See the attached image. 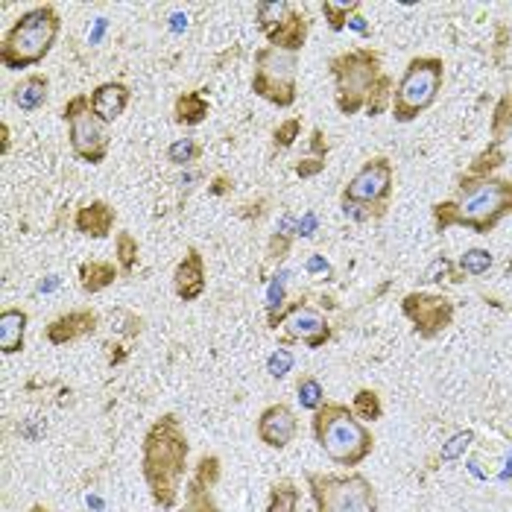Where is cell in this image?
<instances>
[{
    "instance_id": "5b68a950",
    "label": "cell",
    "mask_w": 512,
    "mask_h": 512,
    "mask_svg": "<svg viewBox=\"0 0 512 512\" xmlns=\"http://www.w3.org/2000/svg\"><path fill=\"white\" fill-rule=\"evenodd\" d=\"M62 30V18L56 12V6L44 3L33 6L30 12H24L12 30L3 36L0 44V62L6 71H21V68H33L44 62V56L53 50V44L59 39Z\"/></svg>"
},
{
    "instance_id": "30bf717a",
    "label": "cell",
    "mask_w": 512,
    "mask_h": 512,
    "mask_svg": "<svg viewBox=\"0 0 512 512\" xmlns=\"http://www.w3.org/2000/svg\"><path fill=\"white\" fill-rule=\"evenodd\" d=\"M390 194H393V164H390V158L381 156L366 161L357 170V176L343 191V202H355V205L384 211Z\"/></svg>"
},
{
    "instance_id": "60d3db41",
    "label": "cell",
    "mask_w": 512,
    "mask_h": 512,
    "mask_svg": "<svg viewBox=\"0 0 512 512\" xmlns=\"http://www.w3.org/2000/svg\"><path fill=\"white\" fill-rule=\"evenodd\" d=\"M30 512H50V510H47L44 504H33V507H30Z\"/></svg>"
},
{
    "instance_id": "f35d334b",
    "label": "cell",
    "mask_w": 512,
    "mask_h": 512,
    "mask_svg": "<svg viewBox=\"0 0 512 512\" xmlns=\"http://www.w3.org/2000/svg\"><path fill=\"white\" fill-rule=\"evenodd\" d=\"M308 273H331V267H328V261H325V258L314 255V258L308 261Z\"/></svg>"
},
{
    "instance_id": "603a6c76",
    "label": "cell",
    "mask_w": 512,
    "mask_h": 512,
    "mask_svg": "<svg viewBox=\"0 0 512 512\" xmlns=\"http://www.w3.org/2000/svg\"><path fill=\"white\" fill-rule=\"evenodd\" d=\"M176 123H185V126H197L202 120L208 118V100L199 94V91H188L176 100Z\"/></svg>"
},
{
    "instance_id": "d4e9b609",
    "label": "cell",
    "mask_w": 512,
    "mask_h": 512,
    "mask_svg": "<svg viewBox=\"0 0 512 512\" xmlns=\"http://www.w3.org/2000/svg\"><path fill=\"white\" fill-rule=\"evenodd\" d=\"M179 512H220V507H217V501L211 495V486H205V483H199L197 477H191L188 486H185V507Z\"/></svg>"
},
{
    "instance_id": "d6a6232c",
    "label": "cell",
    "mask_w": 512,
    "mask_h": 512,
    "mask_svg": "<svg viewBox=\"0 0 512 512\" xmlns=\"http://www.w3.org/2000/svg\"><path fill=\"white\" fill-rule=\"evenodd\" d=\"M472 439H474V436L469 434V431H466V434L454 436V439H451L448 445H442V460H457V457H460V454H463V451H466V448L472 445Z\"/></svg>"
},
{
    "instance_id": "5bb4252c",
    "label": "cell",
    "mask_w": 512,
    "mask_h": 512,
    "mask_svg": "<svg viewBox=\"0 0 512 512\" xmlns=\"http://www.w3.org/2000/svg\"><path fill=\"white\" fill-rule=\"evenodd\" d=\"M208 281H205V258L199 255V249H188V255L179 261L176 273H173V290L182 302H197L205 293Z\"/></svg>"
},
{
    "instance_id": "e0dca14e",
    "label": "cell",
    "mask_w": 512,
    "mask_h": 512,
    "mask_svg": "<svg viewBox=\"0 0 512 512\" xmlns=\"http://www.w3.org/2000/svg\"><path fill=\"white\" fill-rule=\"evenodd\" d=\"M115 208L109 205V202H88V205H82L77 211V220H74V226H77V232L88 237H97V240H103V237H109V232L115 229Z\"/></svg>"
},
{
    "instance_id": "7402d4cb",
    "label": "cell",
    "mask_w": 512,
    "mask_h": 512,
    "mask_svg": "<svg viewBox=\"0 0 512 512\" xmlns=\"http://www.w3.org/2000/svg\"><path fill=\"white\" fill-rule=\"evenodd\" d=\"M296 6L293 3H287V0H264V3H258L255 6V15H258V27H261V33L264 36H270L276 27H281L287 18H290V12H293Z\"/></svg>"
},
{
    "instance_id": "9c48e42d",
    "label": "cell",
    "mask_w": 512,
    "mask_h": 512,
    "mask_svg": "<svg viewBox=\"0 0 512 512\" xmlns=\"http://www.w3.org/2000/svg\"><path fill=\"white\" fill-rule=\"evenodd\" d=\"M62 118L68 120V138H71L74 156L82 158L85 164H103L109 156V132H106V123L91 109V94L74 97L65 106Z\"/></svg>"
},
{
    "instance_id": "f1b7e54d",
    "label": "cell",
    "mask_w": 512,
    "mask_h": 512,
    "mask_svg": "<svg viewBox=\"0 0 512 512\" xmlns=\"http://www.w3.org/2000/svg\"><path fill=\"white\" fill-rule=\"evenodd\" d=\"M489 267H492V255L486 249H469L460 258V270L466 276H483V273H489Z\"/></svg>"
},
{
    "instance_id": "4fadbf2b",
    "label": "cell",
    "mask_w": 512,
    "mask_h": 512,
    "mask_svg": "<svg viewBox=\"0 0 512 512\" xmlns=\"http://www.w3.org/2000/svg\"><path fill=\"white\" fill-rule=\"evenodd\" d=\"M299 434V419L296 413L287 407V404H270L261 419H258V439L273 448V451H284L293 439Z\"/></svg>"
},
{
    "instance_id": "ba28073f",
    "label": "cell",
    "mask_w": 512,
    "mask_h": 512,
    "mask_svg": "<svg viewBox=\"0 0 512 512\" xmlns=\"http://www.w3.org/2000/svg\"><path fill=\"white\" fill-rule=\"evenodd\" d=\"M296 71H299V53L261 47L255 53L252 91L278 109H287L296 103Z\"/></svg>"
},
{
    "instance_id": "836d02e7",
    "label": "cell",
    "mask_w": 512,
    "mask_h": 512,
    "mask_svg": "<svg viewBox=\"0 0 512 512\" xmlns=\"http://www.w3.org/2000/svg\"><path fill=\"white\" fill-rule=\"evenodd\" d=\"M299 129H302V123H299V120H287V123H281V126L276 129L278 147H290V144L296 141Z\"/></svg>"
},
{
    "instance_id": "8d00e7d4",
    "label": "cell",
    "mask_w": 512,
    "mask_h": 512,
    "mask_svg": "<svg viewBox=\"0 0 512 512\" xmlns=\"http://www.w3.org/2000/svg\"><path fill=\"white\" fill-rule=\"evenodd\" d=\"M314 229H316V214H305V217H302V223L296 226V232H299L302 237H311L314 235Z\"/></svg>"
},
{
    "instance_id": "1f68e13d",
    "label": "cell",
    "mask_w": 512,
    "mask_h": 512,
    "mask_svg": "<svg viewBox=\"0 0 512 512\" xmlns=\"http://www.w3.org/2000/svg\"><path fill=\"white\" fill-rule=\"evenodd\" d=\"M290 369H293V355H290L287 349H276L273 355L267 357V372H270L273 378H284Z\"/></svg>"
},
{
    "instance_id": "8992f818",
    "label": "cell",
    "mask_w": 512,
    "mask_h": 512,
    "mask_svg": "<svg viewBox=\"0 0 512 512\" xmlns=\"http://www.w3.org/2000/svg\"><path fill=\"white\" fill-rule=\"evenodd\" d=\"M316 512H378V492L363 474H305Z\"/></svg>"
},
{
    "instance_id": "2e32d148",
    "label": "cell",
    "mask_w": 512,
    "mask_h": 512,
    "mask_svg": "<svg viewBox=\"0 0 512 512\" xmlns=\"http://www.w3.org/2000/svg\"><path fill=\"white\" fill-rule=\"evenodd\" d=\"M129 88L123 82H103L91 91V109L103 123H115L129 106Z\"/></svg>"
},
{
    "instance_id": "e575fe53",
    "label": "cell",
    "mask_w": 512,
    "mask_h": 512,
    "mask_svg": "<svg viewBox=\"0 0 512 512\" xmlns=\"http://www.w3.org/2000/svg\"><path fill=\"white\" fill-rule=\"evenodd\" d=\"M284 278L287 276H276V281L270 284V302H267L270 319L276 316V308H281V305H284Z\"/></svg>"
},
{
    "instance_id": "d6986e66",
    "label": "cell",
    "mask_w": 512,
    "mask_h": 512,
    "mask_svg": "<svg viewBox=\"0 0 512 512\" xmlns=\"http://www.w3.org/2000/svg\"><path fill=\"white\" fill-rule=\"evenodd\" d=\"M47 97H50V79L41 77V74H30L12 88V103L27 115L39 112L41 106L47 103Z\"/></svg>"
},
{
    "instance_id": "f546056e",
    "label": "cell",
    "mask_w": 512,
    "mask_h": 512,
    "mask_svg": "<svg viewBox=\"0 0 512 512\" xmlns=\"http://www.w3.org/2000/svg\"><path fill=\"white\" fill-rule=\"evenodd\" d=\"M199 156V147L194 138H179V141H173L170 147H167V158L173 161V164H191V161H197Z\"/></svg>"
},
{
    "instance_id": "7c38bea8",
    "label": "cell",
    "mask_w": 512,
    "mask_h": 512,
    "mask_svg": "<svg viewBox=\"0 0 512 512\" xmlns=\"http://www.w3.org/2000/svg\"><path fill=\"white\" fill-rule=\"evenodd\" d=\"M284 328H287V343H305L308 349H322L331 340V328L325 316L308 305H296L284 316Z\"/></svg>"
},
{
    "instance_id": "4316f807",
    "label": "cell",
    "mask_w": 512,
    "mask_h": 512,
    "mask_svg": "<svg viewBox=\"0 0 512 512\" xmlns=\"http://www.w3.org/2000/svg\"><path fill=\"white\" fill-rule=\"evenodd\" d=\"M355 416L360 422H378L384 416V407H381V395L375 390H360L355 395V404H352Z\"/></svg>"
},
{
    "instance_id": "484cf974",
    "label": "cell",
    "mask_w": 512,
    "mask_h": 512,
    "mask_svg": "<svg viewBox=\"0 0 512 512\" xmlns=\"http://www.w3.org/2000/svg\"><path fill=\"white\" fill-rule=\"evenodd\" d=\"M296 398H299V404L305 410L316 413L325 404V390H322L319 378H314V375H299V381H296Z\"/></svg>"
},
{
    "instance_id": "52a82bcc",
    "label": "cell",
    "mask_w": 512,
    "mask_h": 512,
    "mask_svg": "<svg viewBox=\"0 0 512 512\" xmlns=\"http://www.w3.org/2000/svg\"><path fill=\"white\" fill-rule=\"evenodd\" d=\"M442 77H445L442 59H434V56L410 59V65L404 68V74L395 85L393 118L398 123H410V120L419 118L422 112H428L436 103V97H439Z\"/></svg>"
},
{
    "instance_id": "83f0119b",
    "label": "cell",
    "mask_w": 512,
    "mask_h": 512,
    "mask_svg": "<svg viewBox=\"0 0 512 512\" xmlns=\"http://www.w3.org/2000/svg\"><path fill=\"white\" fill-rule=\"evenodd\" d=\"M115 252H118L120 267H123L126 273H132L135 264H138V240L129 235V232H120L118 243H115Z\"/></svg>"
},
{
    "instance_id": "ffe728a7",
    "label": "cell",
    "mask_w": 512,
    "mask_h": 512,
    "mask_svg": "<svg viewBox=\"0 0 512 512\" xmlns=\"http://www.w3.org/2000/svg\"><path fill=\"white\" fill-rule=\"evenodd\" d=\"M267 39H270V47L287 50V53H299L305 47V39H308V21H305V15H299L293 9L290 18L281 27H276Z\"/></svg>"
},
{
    "instance_id": "ab89813d",
    "label": "cell",
    "mask_w": 512,
    "mask_h": 512,
    "mask_svg": "<svg viewBox=\"0 0 512 512\" xmlns=\"http://www.w3.org/2000/svg\"><path fill=\"white\" fill-rule=\"evenodd\" d=\"M349 24H352V27H355L357 33H366V24H363V18H352V21H349Z\"/></svg>"
},
{
    "instance_id": "4dcf8cb0",
    "label": "cell",
    "mask_w": 512,
    "mask_h": 512,
    "mask_svg": "<svg viewBox=\"0 0 512 512\" xmlns=\"http://www.w3.org/2000/svg\"><path fill=\"white\" fill-rule=\"evenodd\" d=\"M357 3H322V12H325V18H328V24H331V30H343L346 27V21H349V15L355 12Z\"/></svg>"
},
{
    "instance_id": "9a60e30c",
    "label": "cell",
    "mask_w": 512,
    "mask_h": 512,
    "mask_svg": "<svg viewBox=\"0 0 512 512\" xmlns=\"http://www.w3.org/2000/svg\"><path fill=\"white\" fill-rule=\"evenodd\" d=\"M97 322H100V319H97L94 311H71V314L56 316V319L47 325L44 337H47L53 346H65V343H74V340H82V337L94 334V331H97Z\"/></svg>"
},
{
    "instance_id": "3957f363",
    "label": "cell",
    "mask_w": 512,
    "mask_h": 512,
    "mask_svg": "<svg viewBox=\"0 0 512 512\" xmlns=\"http://www.w3.org/2000/svg\"><path fill=\"white\" fill-rule=\"evenodd\" d=\"M512 211V182L507 179H480L463 182L460 202H442L436 205V223L439 229L448 226H469L477 235H489Z\"/></svg>"
},
{
    "instance_id": "44dd1931",
    "label": "cell",
    "mask_w": 512,
    "mask_h": 512,
    "mask_svg": "<svg viewBox=\"0 0 512 512\" xmlns=\"http://www.w3.org/2000/svg\"><path fill=\"white\" fill-rule=\"evenodd\" d=\"M118 278V267L109 264V261H85L79 267V284L85 293H100L106 290L112 281Z\"/></svg>"
},
{
    "instance_id": "277c9868",
    "label": "cell",
    "mask_w": 512,
    "mask_h": 512,
    "mask_svg": "<svg viewBox=\"0 0 512 512\" xmlns=\"http://www.w3.org/2000/svg\"><path fill=\"white\" fill-rule=\"evenodd\" d=\"M311 431L319 448L325 451V457L337 466L355 469L375 448L369 428L357 419L349 404H340V401H325L316 410L311 419Z\"/></svg>"
},
{
    "instance_id": "ac0fdd59",
    "label": "cell",
    "mask_w": 512,
    "mask_h": 512,
    "mask_svg": "<svg viewBox=\"0 0 512 512\" xmlns=\"http://www.w3.org/2000/svg\"><path fill=\"white\" fill-rule=\"evenodd\" d=\"M27 322H30V316H27V311H21V308H6L0 314V352L6 357L24 352Z\"/></svg>"
},
{
    "instance_id": "74e56055",
    "label": "cell",
    "mask_w": 512,
    "mask_h": 512,
    "mask_svg": "<svg viewBox=\"0 0 512 512\" xmlns=\"http://www.w3.org/2000/svg\"><path fill=\"white\" fill-rule=\"evenodd\" d=\"M106 27H109V21H106V18H97L94 30L88 33V44H100V39H103V33H106Z\"/></svg>"
},
{
    "instance_id": "cb8c5ba5",
    "label": "cell",
    "mask_w": 512,
    "mask_h": 512,
    "mask_svg": "<svg viewBox=\"0 0 512 512\" xmlns=\"http://www.w3.org/2000/svg\"><path fill=\"white\" fill-rule=\"evenodd\" d=\"M299 498H302V492L293 480H278L270 489L267 512H299Z\"/></svg>"
},
{
    "instance_id": "6da1fadb",
    "label": "cell",
    "mask_w": 512,
    "mask_h": 512,
    "mask_svg": "<svg viewBox=\"0 0 512 512\" xmlns=\"http://www.w3.org/2000/svg\"><path fill=\"white\" fill-rule=\"evenodd\" d=\"M191 442L176 413H164L150 425L141 442V474L158 510H176L188 477Z\"/></svg>"
},
{
    "instance_id": "d590c367",
    "label": "cell",
    "mask_w": 512,
    "mask_h": 512,
    "mask_svg": "<svg viewBox=\"0 0 512 512\" xmlns=\"http://www.w3.org/2000/svg\"><path fill=\"white\" fill-rule=\"evenodd\" d=\"M451 270H454V264L448 258H436L434 264L425 270V281H442L445 276H451Z\"/></svg>"
},
{
    "instance_id": "7a4b0ae2",
    "label": "cell",
    "mask_w": 512,
    "mask_h": 512,
    "mask_svg": "<svg viewBox=\"0 0 512 512\" xmlns=\"http://www.w3.org/2000/svg\"><path fill=\"white\" fill-rule=\"evenodd\" d=\"M331 77H334V100L343 115L369 112V118L387 112L393 79L384 74L381 56L369 47H357L349 53H340L331 59Z\"/></svg>"
},
{
    "instance_id": "8fae6325",
    "label": "cell",
    "mask_w": 512,
    "mask_h": 512,
    "mask_svg": "<svg viewBox=\"0 0 512 512\" xmlns=\"http://www.w3.org/2000/svg\"><path fill=\"white\" fill-rule=\"evenodd\" d=\"M404 314L413 322L416 334L425 340H434L454 322V302L445 296H428V293H410L404 299Z\"/></svg>"
}]
</instances>
